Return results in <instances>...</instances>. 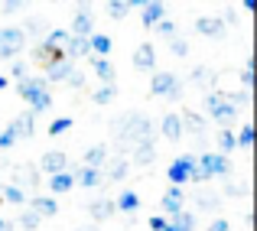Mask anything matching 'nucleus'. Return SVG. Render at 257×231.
Returning a JSON list of instances; mask_svg holds the SVG:
<instances>
[{"instance_id": "nucleus-1", "label": "nucleus", "mask_w": 257, "mask_h": 231, "mask_svg": "<svg viewBox=\"0 0 257 231\" xmlns=\"http://www.w3.org/2000/svg\"><path fill=\"white\" fill-rule=\"evenodd\" d=\"M20 98L30 104V114H43L52 107V94H49V81L43 75H26L20 81Z\"/></svg>"}, {"instance_id": "nucleus-2", "label": "nucleus", "mask_w": 257, "mask_h": 231, "mask_svg": "<svg viewBox=\"0 0 257 231\" xmlns=\"http://www.w3.org/2000/svg\"><path fill=\"white\" fill-rule=\"evenodd\" d=\"M114 131H117V137H120V140H131V144L137 147L140 140H150L153 124L144 118V114H124V118H117Z\"/></svg>"}, {"instance_id": "nucleus-3", "label": "nucleus", "mask_w": 257, "mask_h": 231, "mask_svg": "<svg viewBox=\"0 0 257 231\" xmlns=\"http://www.w3.org/2000/svg\"><path fill=\"white\" fill-rule=\"evenodd\" d=\"M26 49V30L20 26H4L0 30V59H17Z\"/></svg>"}, {"instance_id": "nucleus-4", "label": "nucleus", "mask_w": 257, "mask_h": 231, "mask_svg": "<svg viewBox=\"0 0 257 231\" xmlns=\"http://www.w3.org/2000/svg\"><path fill=\"white\" fill-rule=\"evenodd\" d=\"M150 91L163 94V98H170V101H179L182 98V81H179V75H173V72H153Z\"/></svg>"}, {"instance_id": "nucleus-5", "label": "nucleus", "mask_w": 257, "mask_h": 231, "mask_svg": "<svg viewBox=\"0 0 257 231\" xmlns=\"http://www.w3.org/2000/svg\"><path fill=\"white\" fill-rule=\"evenodd\" d=\"M195 166L202 169V173L208 176V179H212V176H231V160H228V156H221V153H202L199 160H195Z\"/></svg>"}, {"instance_id": "nucleus-6", "label": "nucleus", "mask_w": 257, "mask_h": 231, "mask_svg": "<svg viewBox=\"0 0 257 231\" xmlns=\"http://www.w3.org/2000/svg\"><path fill=\"white\" fill-rule=\"evenodd\" d=\"M192 169H195V156L192 153H182V156H176V160L170 163V169H166V176H170V186H186L189 182V176H192Z\"/></svg>"}, {"instance_id": "nucleus-7", "label": "nucleus", "mask_w": 257, "mask_h": 231, "mask_svg": "<svg viewBox=\"0 0 257 231\" xmlns=\"http://www.w3.org/2000/svg\"><path fill=\"white\" fill-rule=\"evenodd\" d=\"M26 208H30L33 215H36V218H52V215L59 212V202L52 199V195H30V199H26Z\"/></svg>"}, {"instance_id": "nucleus-8", "label": "nucleus", "mask_w": 257, "mask_h": 231, "mask_svg": "<svg viewBox=\"0 0 257 231\" xmlns=\"http://www.w3.org/2000/svg\"><path fill=\"white\" fill-rule=\"evenodd\" d=\"M39 169H43L46 176H56V173H65L69 169V156L62 150H46L39 156Z\"/></svg>"}, {"instance_id": "nucleus-9", "label": "nucleus", "mask_w": 257, "mask_h": 231, "mask_svg": "<svg viewBox=\"0 0 257 231\" xmlns=\"http://www.w3.org/2000/svg\"><path fill=\"white\" fill-rule=\"evenodd\" d=\"M94 33V17L88 13V7H75V17H72V30L69 36H91Z\"/></svg>"}, {"instance_id": "nucleus-10", "label": "nucleus", "mask_w": 257, "mask_h": 231, "mask_svg": "<svg viewBox=\"0 0 257 231\" xmlns=\"http://www.w3.org/2000/svg\"><path fill=\"white\" fill-rule=\"evenodd\" d=\"M160 208H163V215H179L186 208V192L179 186H170L163 192V199H160Z\"/></svg>"}, {"instance_id": "nucleus-11", "label": "nucleus", "mask_w": 257, "mask_h": 231, "mask_svg": "<svg viewBox=\"0 0 257 231\" xmlns=\"http://www.w3.org/2000/svg\"><path fill=\"white\" fill-rule=\"evenodd\" d=\"M134 69H140V72L157 69V49H153V43H140L134 49Z\"/></svg>"}, {"instance_id": "nucleus-12", "label": "nucleus", "mask_w": 257, "mask_h": 231, "mask_svg": "<svg viewBox=\"0 0 257 231\" xmlns=\"http://www.w3.org/2000/svg\"><path fill=\"white\" fill-rule=\"evenodd\" d=\"M160 20H166V7L160 4V0H150V4H144V10H140V23H144L147 30H153Z\"/></svg>"}, {"instance_id": "nucleus-13", "label": "nucleus", "mask_w": 257, "mask_h": 231, "mask_svg": "<svg viewBox=\"0 0 257 231\" xmlns=\"http://www.w3.org/2000/svg\"><path fill=\"white\" fill-rule=\"evenodd\" d=\"M208 118H212L215 124H218L221 131H225V127H231L234 121H238V107H234V104H228V101H221V104L215 107V111H208Z\"/></svg>"}, {"instance_id": "nucleus-14", "label": "nucleus", "mask_w": 257, "mask_h": 231, "mask_svg": "<svg viewBox=\"0 0 257 231\" xmlns=\"http://www.w3.org/2000/svg\"><path fill=\"white\" fill-rule=\"evenodd\" d=\"M46 186H49L56 195H65V192H72V189H75V173H69V169H65V173L46 176Z\"/></svg>"}, {"instance_id": "nucleus-15", "label": "nucleus", "mask_w": 257, "mask_h": 231, "mask_svg": "<svg viewBox=\"0 0 257 231\" xmlns=\"http://www.w3.org/2000/svg\"><path fill=\"white\" fill-rule=\"evenodd\" d=\"M131 160L137 163V166H150V163L157 160V147H153V140H140L137 147H131Z\"/></svg>"}, {"instance_id": "nucleus-16", "label": "nucleus", "mask_w": 257, "mask_h": 231, "mask_svg": "<svg viewBox=\"0 0 257 231\" xmlns=\"http://www.w3.org/2000/svg\"><path fill=\"white\" fill-rule=\"evenodd\" d=\"M101 182H104V169L82 166V169L75 173V186H82V189H98Z\"/></svg>"}, {"instance_id": "nucleus-17", "label": "nucleus", "mask_w": 257, "mask_h": 231, "mask_svg": "<svg viewBox=\"0 0 257 231\" xmlns=\"http://www.w3.org/2000/svg\"><path fill=\"white\" fill-rule=\"evenodd\" d=\"M195 30L202 33V36H225V23H221V17H195Z\"/></svg>"}, {"instance_id": "nucleus-18", "label": "nucleus", "mask_w": 257, "mask_h": 231, "mask_svg": "<svg viewBox=\"0 0 257 231\" xmlns=\"http://www.w3.org/2000/svg\"><path fill=\"white\" fill-rule=\"evenodd\" d=\"M62 56H65V59H88V56H91V46H88L85 36H69Z\"/></svg>"}, {"instance_id": "nucleus-19", "label": "nucleus", "mask_w": 257, "mask_h": 231, "mask_svg": "<svg viewBox=\"0 0 257 231\" xmlns=\"http://www.w3.org/2000/svg\"><path fill=\"white\" fill-rule=\"evenodd\" d=\"M88 65H91V72L101 78V85H114V65H111V59H94V56H88Z\"/></svg>"}, {"instance_id": "nucleus-20", "label": "nucleus", "mask_w": 257, "mask_h": 231, "mask_svg": "<svg viewBox=\"0 0 257 231\" xmlns=\"http://www.w3.org/2000/svg\"><path fill=\"white\" fill-rule=\"evenodd\" d=\"M88 46H91V56L94 59H107V56H111L114 39L107 36V33H91V36H88Z\"/></svg>"}, {"instance_id": "nucleus-21", "label": "nucleus", "mask_w": 257, "mask_h": 231, "mask_svg": "<svg viewBox=\"0 0 257 231\" xmlns=\"http://www.w3.org/2000/svg\"><path fill=\"white\" fill-rule=\"evenodd\" d=\"M10 131H13V137H33V131H36V114H20L17 121H10Z\"/></svg>"}, {"instance_id": "nucleus-22", "label": "nucleus", "mask_w": 257, "mask_h": 231, "mask_svg": "<svg viewBox=\"0 0 257 231\" xmlns=\"http://www.w3.org/2000/svg\"><path fill=\"white\" fill-rule=\"evenodd\" d=\"M88 212H91V218H94V225H101V221H107L117 208H114V199H98V202H91L88 205Z\"/></svg>"}, {"instance_id": "nucleus-23", "label": "nucleus", "mask_w": 257, "mask_h": 231, "mask_svg": "<svg viewBox=\"0 0 257 231\" xmlns=\"http://www.w3.org/2000/svg\"><path fill=\"white\" fill-rule=\"evenodd\" d=\"M114 208H117V212H124V215H134L140 208V195L134 192V189H124V192L114 199Z\"/></svg>"}, {"instance_id": "nucleus-24", "label": "nucleus", "mask_w": 257, "mask_h": 231, "mask_svg": "<svg viewBox=\"0 0 257 231\" xmlns=\"http://www.w3.org/2000/svg\"><path fill=\"white\" fill-rule=\"evenodd\" d=\"M75 69V65L69 62V59H59V62H52V65H46V81H65L69 78V72Z\"/></svg>"}, {"instance_id": "nucleus-25", "label": "nucleus", "mask_w": 257, "mask_h": 231, "mask_svg": "<svg viewBox=\"0 0 257 231\" xmlns=\"http://www.w3.org/2000/svg\"><path fill=\"white\" fill-rule=\"evenodd\" d=\"M160 134H163L166 140H179L182 137V121H179V114H166V118L160 121Z\"/></svg>"}, {"instance_id": "nucleus-26", "label": "nucleus", "mask_w": 257, "mask_h": 231, "mask_svg": "<svg viewBox=\"0 0 257 231\" xmlns=\"http://www.w3.org/2000/svg\"><path fill=\"white\" fill-rule=\"evenodd\" d=\"M107 160H111V150H107L104 144H94L91 150L85 153V166H91V169H101Z\"/></svg>"}, {"instance_id": "nucleus-27", "label": "nucleus", "mask_w": 257, "mask_h": 231, "mask_svg": "<svg viewBox=\"0 0 257 231\" xmlns=\"http://www.w3.org/2000/svg\"><path fill=\"white\" fill-rule=\"evenodd\" d=\"M0 195H4V202H10V205H26V189H20V186H13V182H7L4 189H0Z\"/></svg>"}, {"instance_id": "nucleus-28", "label": "nucleus", "mask_w": 257, "mask_h": 231, "mask_svg": "<svg viewBox=\"0 0 257 231\" xmlns=\"http://www.w3.org/2000/svg\"><path fill=\"white\" fill-rule=\"evenodd\" d=\"M234 150H238V144H234V131H231V127L218 131V150H215V153L228 156V153H234Z\"/></svg>"}, {"instance_id": "nucleus-29", "label": "nucleus", "mask_w": 257, "mask_h": 231, "mask_svg": "<svg viewBox=\"0 0 257 231\" xmlns=\"http://www.w3.org/2000/svg\"><path fill=\"white\" fill-rule=\"evenodd\" d=\"M179 121H182V131H189V134H202L205 131V121H202L199 114H192V111L179 114Z\"/></svg>"}, {"instance_id": "nucleus-30", "label": "nucleus", "mask_w": 257, "mask_h": 231, "mask_svg": "<svg viewBox=\"0 0 257 231\" xmlns=\"http://www.w3.org/2000/svg\"><path fill=\"white\" fill-rule=\"evenodd\" d=\"M43 43L49 46V49H59V52H62V49H65V43H69V30H49Z\"/></svg>"}, {"instance_id": "nucleus-31", "label": "nucleus", "mask_w": 257, "mask_h": 231, "mask_svg": "<svg viewBox=\"0 0 257 231\" xmlns=\"http://www.w3.org/2000/svg\"><path fill=\"white\" fill-rule=\"evenodd\" d=\"M170 225H173V228H179V231H195V215L189 212V208H182L179 215H173Z\"/></svg>"}, {"instance_id": "nucleus-32", "label": "nucleus", "mask_w": 257, "mask_h": 231, "mask_svg": "<svg viewBox=\"0 0 257 231\" xmlns=\"http://www.w3.org/2000/svg\"><path fill=\"white\" fill-rule=\"evenodd\" d=\"M234 144H238L241 150H247V147L254 144V124H241L238 134H234Z\"/></svg>"}, {"instance_id": "nucleus-33", "label": "nucleus", "mask_w": 257, "mask_h": 231, "mask_svg": "<svg viewBox=\"0 0 257 231\" xmlns=\"http://www.w3.org/2000/svg\"><path fill=\"white\" fill-rule=\"evenodd\" d=\"M127 176V156H117V160L111 163V173H107V179L111 182H120Z\"/></svg>"}, {"instance_id": "nucleus-34", "label": "nucleus", "mask_w": 257, "mask_h": 231, "mask_svg": "<svg viewBox=\"0 0 257 231\" xmlns=\"http://www.w3.org/2000/svg\"><path fill=\"white\" fill-rule=\"evenodd\" d=\"M107 13H111V20H124L131 7H127V0H107Z\"/></svg>"}, {"instance_id": "nucleus-35", "label": "nucleus", "mask_w": 257, "mask_h": 231, "mask_svg": "<svg viewBox=\"0 0 257 231\" xmlns=\"http://www.w3.org/2000/svg\"><path fill=\"white\" fill-rule=\"evenodd\" d=\"M72 124H75L72 118H56V121L49 124V137H62L65 131H72Z\"/></svg>"}, {"instance_id": "nucleus-36", "label": "nucleus", "mask_w": 257, "mask_h": 231, "mask_svg": "<svg viewBox=\"0 0 257 231\" xmlns=\"http://www.w3.org/2000/svg\"><path fill=\"white\" fill-rule=\"evenodd\" d=\"M114 94H117V91H114V85H101L98 91L91 94V101H94V104H111Z\"/></svg>"}, {"instance_id": "nucleus-37", "label": "nucleus", "mask_w": 257, "mask_h": 231, "mask_svg": "<svg viewBox=\"0 0 257 231\" xmlns=\"http://www.w3.org/2000/svg\"><path fill=\"white\" fill-rule=\"evenodd\" d=\"M241 85H244V91L254 88V59H247V65L241 69Z\"/></svg>"}, {"instance_id": "nucleus-38", "label": "nucleus", "mask_w": 257, "mask_h": 231, "mask_svg": "<svg viewBox=\"0 0 257 231\" xmlns=\"http://www.w3.org/2000/svg\"><path fill=\"white\" fill-rule=\"evenodd\" d=\"M170 52H173V56H189V43L182 36H173L170 39Z\"/></svg>"}, {"instance_id": "nucleus-39", "label": "nucleus", "mask_w": 257, "mask_h": 231, "mask_svg": "<svg viewBox=\"0 0 257 231\" xmlns=\"http://www.w3.org/2000/svg\"><path fill=\"white\" fill-rule=\"evenodd\" d=\"M17 225H20V228H26V231H33V228H39V218L30 212V208H26V212L20 215V221H17Z\"/></svg>"}, {"instance_id": "nucleus-40", "label": "nucleus", "mask_w": 257, "mask_h": 231, "mask_svg": "<svg viewBox=\"0 0 257 231\" xmlns=\"http://www.w3.org/2000/svg\"><path fill=\"white\" fill-rule=\"evenodd\" d=\"M157 33H160V36H166V39H173L176 36V23H173V20H160V23H157Z\"/></svg>"}, {"instance_id": "nucleus-41", "label": "nucleus", "mask_w": 257, "mask_h": 231, "mask_svg": "<svg viewBox=\"0 0 257 231\" xmlns=\"http://www.w3.org/2000/svg\"><path fill=\"white\" fill-rule=\"evenodd\" d=\"M13 144H17V137H13L10 127H7V131H0V150H10Z\"/></svg>"}, {"instance_id": "nucleus-42", "label": "nucleus", "mask_w": 257, "mask_h": 231, "mask_svg": "<svg viewBox=\"0 0 257 231\" xmlns=\"http://www.w3.org/2000/svg\"><path fill=\"white\" fill-rule=\"evenodd\" d=\"M221 101H225V98H221V91H212V94H205V111H215V107H218Z\"/></svg>"}, {"instance_id": "nucleus-43", "label": "nucleus", "mask_w": 257, "mask_h": 231, "mask_svg": "<svg viewBox=\"0 0 257 231\" xmlns=\"http://www.w3.org/2000/svg\"><path fill=\"white\" fill-rule=\"evenodd\" d=\"M10 78L23 81V78H26V62H13V65H10Z\"/></svg>"}, {"instance_id": "nucleus-44", "label": "nucleus", "mask_w": 257, "mask_h": 231, "mask_svg": "<svg viewBox=\"0 0 257 231\" xmlns=\"http://www.w3.org/2000/svg\"><path fill=\"white\" fill-rule=\"evenodd\" d=\"M65 81H69L72 88H85V75H82L78 69H72V72H69V78H65Z\"/></svg>"}, {"instance_id": "nucleus-45", "label": "nucleus", "mask_w": 257, "mask_h": 231, "mask_svg": "<svg viewBox=\"0 0 257 231\" xmlns=\"http://www.w3.org/2000/svg\"><path fill=\"white\" fill-rule=\"evenodd\" d=\"M147 225H150V231H166V225H170V221H166L163 215H153V218L147 221Z\"/></svg>"}, {"instance_id": "nucleus-46", "label": "nucleus", "mask_w": 257, "mask_h": 231, "mask_svg": "<svg viewBox=\"0 0 257 231\" xmlns=\"http://www.w3.org/2000/svg\"><path fill=\"white\" fill-rule=\"evenodd\" d=\"M208 231H231V221H225V218H215L212 225H208Z\"/></svg>"}, {"instance_id": "nucleus-47", "label": "nucleus", "mask_w": 257, "mask_h": 231, "mask_svg": "<svg viewBox=\"0 0 257 231\" xmlns=\"http://www.w3.org/2000/svg\"><path fill=\"white\" fill-rule=\"evenodd\" d=\"M215 205H218V199H212V195H202V199H199V208H205V212L215 208Z\"/></svg>"}, {"instance_id": "nucleus-48", "label": "nucleus", "mask_w": 257, "mask_h": 231, "mask_svg": "<svg viewBox=\"0 0 257 231\" xmlns=\"http://www.w3.org/2000/svg\"><path fill=\"white\" fill-rule=\"evenodd\" d=\"M4 10H7V13H17V10H23V4H20V0H7Z\"/></svg>"}, {"instance_id": "nucleus-49", "label": "nucleus", "mask_w": 257, "mask_h": 231, "mask_svg": "<svg viewBox=\"0 0 257 231\" xmlns=\"http://www.w3.org/2000/svg\"><path fill=\"white\" fill-rule=\"evenodd\" d=\"M0 231H13V225H10V221L4 218V215H0Z\"/></svg>"}, {"instance_id": "nucleus-50", "label": "nucleus", "mask_w": 257, "mask_h": 231, "mask_svg": "<svg viewBox=\"0 0 257 231\" xmlns=\"http://www.w3.org/2000/svg\"><path fill=\"white\" fill-rule=\"evenodd\" d=\"M7 85H10V78H7V75H0V91H4Z\"/></svg>"}, {"instance_id": "nucleus-51", "label": "nucleus", "mask_w": 257, "mask_h": 231, "mask_svg": "<svg viewBox=\"0 0 257 231\" xmlns=\"http://www.w3.org/2000/svg\"><path fill=\"white\" fill-rule=\"evenodd\" d=\"M78 231H98V225H85V228H78Z\"/></svg>"}, {"instance_id": "nucleus-52", "label": "nucleus", "mask_w": 257, "mask_h": 231, "mask_svg": "<svg viewBox=\"0 0 257 231\" xmlns=\"http://www.w3.org/2000/svg\"><path fill=\"white\" fill-rule=\"evenodd\" d=\"M166 231H179V228H173V225H166Z\"/></svg>"}]
</instances>
